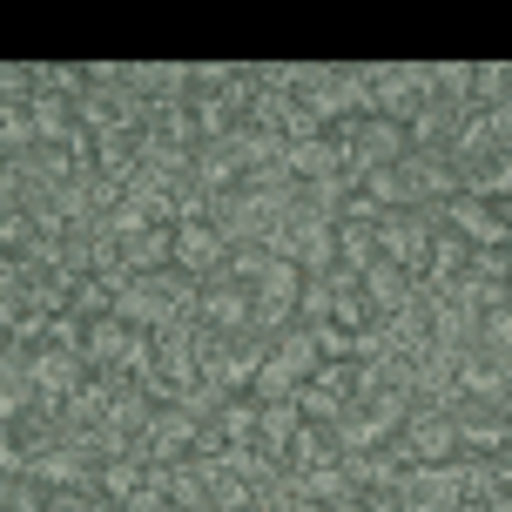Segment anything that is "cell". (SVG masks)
<instances>
[{
	"mask_svg": "<svg viewBox=\"0 0 512 512\" xmlns=\"http://www.w3.org/2000/svg\"><path fill=\"white\" fill-rule=\"evenodd\" d=\"M270 256L297 263L304 277H324V270H337V223L324 216V209L297 203L290 216H283V230L270 236Z\"/></svg>",
	"mask_w": 512,
	"mask_h": 512,
	"instance_id": "cell-1",
	"label": "cell"
},
{
	"mask_svg": "<svg viewBox=\"0 0 512 512\" xmlns=\"http://www.w3.org/2000/svg\"><path fill=\"white\" fill-rule=\"evenodd\" d=\"M432 108V68L418 61H391V68H371V115L411 128L418 115Z\"/></svg>",
	"mask_w": 512,
	"mask_h": 512,
	"instance_id": "cell-2",
	"label": "cell"
},
{
	"mask_svg": "<svg viewBox=\"0 0 512 512\" xmlns=\"http://www.w3.org/2000/svg\"><path fill=\"white\" fill-rule=\"evenodd\" d=\"M432 236H438V209H391L378 223V256L418 277L425 256H432Z\"/></svg>",
	"mask_w": 512,
	"mask_h": 512,
	"instance_id": "cell-3",
	"label": "cell"
},
{
	"mask_svg": "<svg viewBox=\"0 0 512 512\" xmlns=\"http://www.w3.org/2000/svg\"><path fill=\"white\" fill-rule=\"evenodd\" d=\"M438 223L445 230H459L472 250H512V209L506 203H479V196H452V203L438 209Z\"/></svg>",
	"mask_w": 512,
	"mask_h": 512,
	"instance_id": "cell-4",
	"label": "cell"
},
{
	"mask_svg": "<svg viewBox=\"0 0 512 512\" xmlns=\"http://www.w3.org/2000/svg\"><path fill=\"white\" fill-rule=\"evenodd\" d=\"M398 445L411 452V465H445V459H465L459 452V418L445 405H411L405 432H398Z\"/></svg>",
	"mask_w": 512,
	"mask_h": 512,
	"instance_id": "cell-5",
	"label": "cell"
},
{
	"mask_svg": "<svg viewBox=\"0 0 512 512\" xmlns=\"http://www.w3.org/2000/svg\"><path fill=\"white\" fill-rule=\"evenodd\" d=\"M230 236H223V223H209V216H189V223H176V270H189L196 283H216L223 270H230Z\"/></svg>",
	"mask_w": 512,
	"mask_h": 512,
	"instance_id": "cell-6",
	"label": "cell"
},
{
	"mask_svg": "<svg viewBox=\"0 0 512 512\" xmlns=\"http://www.w3.org/2000/svg\"><path fill=\"white\" fill-rule=\"evenodd\" d=\"M411 512H465V459H445V465H411L405 486H398Z\"/></svg>",
	"mask_w": 512,
	"mask_h": 512,
	"instance_id": "cell-7",
	"label": "cell"
},
{
	"mask_svg": "<svg viewBox=\"0 0 512 512\" xmlns=\"http://www.w3.org/2000/svg\"><path fill=\"white\" fill-rule=\"evenodd\" d=\"M196 324H203L209 337H243L256 324V290L236 277H216L203 283V310H196Z\"/></svg>",
	"mask_w": 512,
	"mask_h": 512,
	"instance_id": "cell-8",
	"label": "cell"
},
{
	"mask_svg": "<svg viewBox=\"0 0 512 512\" xmlns=\"http://www.w3.org/2000/svg\"><path fill=\"white\" fill-rule=\"evenodd\" d=\"M196 432H203V418H189L182 405H162L142 452H149V465H182V459H196Z\"/></svg>",
	"mask_w": 512,
	"mask_h": 512,
	"instance_id": "cell-9",
	"label": "cell"
},
{
	"mask_svg": "<svg viewBox=\"0 0 512 512\" xmlns=\"http://www.w3.org/2000/svg\"><path fill=\"white\" fill-rule=\"evenodd\" d=\"M364 297H371V317H378V324H391V317H405L425 290H418V277H411V270H398V263H384V256H378V263L364 270Z\"/></svg>",
	"mask_w": 512,
	"mask_h": 512,
	"instance_id": "cell-10",
	"label": "cell"
},
{
	"mask_svg": "<svg viewBox=\"0 0 512 512\" xmlns=\"http://www.w3.org/2000/svg\"><path fill=\"white\" fill-rule=\"evenodd\" d=\"M283 176L304 189V182H324V176H351V162L337 149V135H304V142L283 149Z\"/></svg>",
	"mask_w": 512,
	"mask_h": 512,
	"instance_id": "cell-11",
	"label": "cell"
},
{
	"mask_svg": "<svg viewBox=\"0 0 512 512\" xmlns=\"http://www.w3.org/2000/svg\"><path fill=\"white\" fill-rule=\"evenodd\" d=\"M122 263L128 277H162V270H176V230H142L122 243Z\"/></svg>",
	"mask_w": 512,
	"mask_h": 512,
	"instance_id": "cell-12",
	"label": "cell"
},
{
	"mask_svg": "<svg viewBox=\"0 0 512 512\" xmlns=\"http://www.w3.org/2000/svg\"><path fill=\"white\" fill-rule=\"evenodd\" d=\"M135 324H122V317H102V324H88V351H81V358H88V371H115V364L128 358V351H135Z\"/></svg>",
	"mask_w": 512,
	"mask_h": 512,
	"instance_id": "cell-13",
	"label": "cell"
},
{
	"mask_svg": "<svg viewBox=\"0 0 512 512\" xmlns=\"http://www.w3.org/2000/svg\"><path fill=\"white\" fill-rule=\"evenodd\" d=\"M344 459V445H337V432L331 425H297V438H290V452H283V465H290V472H317V465H337Z\"/></svg>",
	"mask_w": 512,
	"mask_h": 512,
	"instance_id": "cell-14",
	"label": "cell"
},
{
	"mask_svg": "<svg viewBox=\"0 0 512 512\" xmlns=\"http://www.w3.org/2000/svg\"><path fill=\"white\" fill-rule=\"evenodd\" d=\"M465 196H479V203H512V149L472 162V169H465Z\"/></svg>",
	"mask_w": 512,
	"mask_h": 512,
	"instance_id": "cell-15",
	"label": "cell"
},
{
	"mask_svg": "<svg viewBox=\"0 0 512 512\" xmlns=\"http://www.w3.org/2000/svg\"><path fill=\"white\" fill-rule=\"evenodd\" d=\"M209 425H216V432L230 438V445H256V432H263V405H256L250 391H243V398H223Z\"/></svg>",
	"mask_w": 512,
	"mask_h": 512,
	"instance_id": "cell-16",
	"label": "cell"
},
{
	"mask_svg": "<svg viewBox=\"0 0 512 512\" xmlns=\"http://www.w3.org/2000/svg\"><path fill=\"white\" fill-rule=\"evenodd\" d=\"M472 108H512V61H472Z\"/></svg>",
	"mask_w": 512,
	"mask_h": 512,
	"instance_id": "cell-17",
	"label": "cell"
},
{
	"mask_svg": "<svg viewBox=\"0 0 512 512\" xmlns=\"http://www.w3.org/2000/svg\"><path fill=\"white\" fill-rule=\"evenodd\" d=\"M371 263H378V230H364V223H337V270L364 277Z\"/></svg>",
	"mask_w": 512,
	"mask_h": 512,
	"instance_id": "cell-18",
	"label": "cell"
},
{
	"mask_svg": "<svg viewBox=\"0 0 512 512\" xmlns=\"http://www.w3.org/2000/svg\"><path fill=\"white\" fill-rule=\"evenodd\" d=\"M358 189H364V196H371V203L384 209V216H391V209H411L405 162H398V169H364V176H358Z\"/></svg>",
	"mask_w": 512,
	"mask_h": 512,
	"instance_id": "cell-19",
	"label": "cell"
},
{
	"mask_svg": "<svg viewBox=\"0 0 512 512\" xmlns=\"http://www.w3.org/2000/svg\"><path fill=\"white\" fill-rule=\"evenodd\" d=\"M297 391H304V378H297V371L270 351V364H263V371H256V384H250V398H256V405H290Z\"/></svg>",
	"mask_w": 512,
	"mask_h": 512,
	"instance_id": "cell-20",
	"label": "cell"
},
{
	"mask_svg": "<svg viewBox=\"0 0 512 512\" xmlns=\"http://www.w3.org/2000/svg\"><path fill=\"white\" fill-rule=\"evenodd\" d=\"M297 411H304L310 425H337V418H344V398H337V391H324V384H304V391H297Z\"/></svg>",
	"mask_w": 512,
	"mask_h": 512,
	"instance_id": "cell-21",
	"label": "cell"
},
{
	"mask_svg": "<svg viewBox=\"0 0 512 512\" xmlns=\"http://www.w3.org/2000/svg\"><path fill=\"white\" fill-rule=\"evenodd\" d=\"M492 479H499V492H512V438H506V445H499V452H492Z\"/></svg>",
	"mask_w": 512,
	"mask_h": 512,
	"instance_id": "cell-22",
	"label": "cell"
},
{
	"mask_svg": "<svg viewBox=\"0 0 512 512\" xmlns=\"http://www.w3.org/2000/svg\"><path fill=\"white\" fill-rule=\"evenodd\" d=\"M283 512H331V506H317V499H297V492H290V506Z\"/></svg>",
	"mask_w": 512,
	"mask_h": 512,
	"instance_id": "cell-23",
	"label": "cell"
},
{
	"mask_svg": "<svg viewBox=\"0 0 512 512\" xmlns=\"http://www.w3.org/2000/svg\"><path fill=\"white\" fill-rule=\"evenodd\" d=\"M506 209H512V203H506Z\"/></svg>",
	"mask_w": 512,
	"mask_h": 512,
	"instance_id": "cell-24",
	"label": "cell"
}]
</instances>
